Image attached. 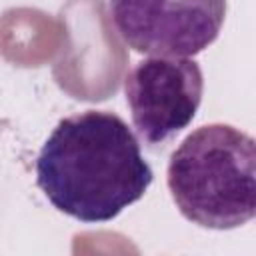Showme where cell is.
Wrapping results in <instances>:
<instances>
[{
  "instance_id": "obj_1",
  "label": "cell",
  "mask_w": 256,
  "mask_h": 256,
  "mask_svg": "<svg viewBox=\"0 0 256 256\" xmlns=\"http://www.w3.org/2000/svg\"><path fill=\"white\" fill-rule=\"evenodd\" d=\"M154 180L132 128L114 112L62 118L40 148L36 182L50 204L84 224L114 220Z\"/></svg>"
},
{
  "instance_id": "obj_2",
  "label": "cell",
  "mask_w": 256,
  "mask_h": 256,
  "mask_svg": "<svg viewBox=\"0 0 256 256\" xmlns=\"http://www.w3.org/2000/svg\"><path fill=\"white\" fill-rule=\"evenodd\" d=\"M166 182L180 214L210 230H232L256 214V144L230 124L190 132L170 154Z\"/></svg>"
},
{
  "instance_id": "obj_3",
  "label": "cell",
  "mask_w": 256,
  "mask_h": 256,
  "mask_svg": "<svg viewBox=\"0 0 256 256\" xmlns=\"http://www.w3.org/2000/svg\"><path fill=\"white\" fill-rule=\"evenodd\" d=\"M110 18L134 52L192 58L218 38L226 0H110Z\"/></svg>"
},
{
  "instance_id": "obj_4",
  "label": "cell",
  "mask_w": 256,
  "mask_h": 256,
  "mask_svg": "<svg viewBox=\"0 0 256 256\" xmlns=\"http://www.w3.org/2000/svg\"><path fill=\"white\" fill-rule=\"evenodd\" d=\"M204 78L194 58L150 56L124 76V96L138 138L160 146L184 130L202 102Z\"/></svg>"
}]
</instances>
